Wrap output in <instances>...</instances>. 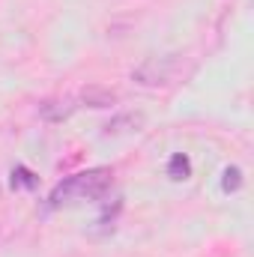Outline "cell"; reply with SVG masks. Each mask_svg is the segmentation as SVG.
I'll return each mask as SVG.
<instances>
[{"instance_id":"cell-5","label":"cell","mask_w":254,"mask_h":257,"mask_svg":"<svg viewBox=\"0 0 254 257\" xmlns=\"http://www.w3.org/2000/svg\"><path fill=\"white\" fill-rule=\"evenodd\" d=\"M168 177H171V180H177V183L191 177V162H189V156H186V153H177V156L168 162Z\"/></svg>"},{"instance_id":"cell-8","label":"cell","mask_w":254,"mask_h":257,"mask_svg":"<svg viewBox=\"0 0 254 257\" xmlns=\"http://www.w3.org/2000/svg\"><path fill=\"white\" fill-rule=\"evenodd\" d=\"M239 186H242V171L233 165V168H224V174H221V189L230 194V192H239Z\"/></svg>"},{"instance_id":"cell-4","label":"cell","mask_w":254,"mask_h":257,"mask_svg":"<svg viewBox=\"0 0 254 257\" xmlns=\"http://www.w3.org/2000/svg\"><path fill=\"white\" fill-rule=\"evenodd\" d=\"M39 114H42L48 123H60V120H66V117L72 114V102H57V99L42 102V105H39Z\"/></svg>"},{"instance_id":"cell-1","label":"cell","mask_w":254,"mask_h":257,"mask_svg":"<svg viewBox=\"0 0 254 257\" xmlns=\"http://www.w3.org/2000/svg\"><path fill=\"white\" fill-rule=\"evenodd\" d=\"M111 189V171L108 168H93V171H84V174H75L69 177L66 183H60L51 197H48V206L57 209L63 203H72V200H96Z\"/></svg>"},{"instance_id":"cell-3","label":"cell","mask_w":254,"mask_h":257,"mask_svg":"<svg viewBox=\"0 0 254 257\" xmlns=\"http://www.w3.org/2000/svg\"><path fill=\"white\" fill-rule=\"evenodd\" d=\"M81 99H84L90 108H111V105L117 102V96H114L111 90H105V87H87V90L81 93Z\"/></svg>"},{"instance_id":"cell-7","label":"cell","mask_w":254,"mask_h":257,"mask_svg":"<svg viewBox=\"0 0 254 257\" xmlns=\"http://www.w3.org/2000/svg\"><path fill=\"white\" fill-rule=\"evenodd\" d=\"M144 123V117L141 114H123V117H117V120H111L108 126H105V132L111 135V132H129V128H138Z\"/></svg>"},{"instance_id":"cell-6","label":"cell","mask_w":254,"mask_h":257,"mask_svg":"<svg viewBox=\"0 0 254 257\" xmlns=\"http://www.w3.org/2000/svg\"><path fill=\"white\" fill-rule=\"evenodd\" d=\"M39 186V177L30 171V168H24V165H15L12 168V189H36Z\"/></svg>"},{"instance_id":"cell-2","label":"cell","mask_w":254,"mask_h":257,"mask_svg":"<svg viewBox=\"0 0 254 257\" xmlns=\"http://www.w3.org/2000/svg\"><path fill=\"white\" fill-rule=\"evenodd\" d=\"M171 69H174V60L171 57H162V60L153 57V60H147L141 69H135V81H141L147 87H156V84H165L171 78Z\"/></svg>"}]
</instances>
